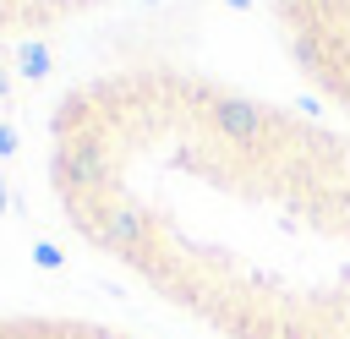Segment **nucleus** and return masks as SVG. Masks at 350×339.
Returning a JSON list of instances; mask_svg holds the SVG:
<instances>
[{"instance_id":"6","label":"nucleus","mask_w":350,"mask_h":339,"mask_svg":"<svg viewBox=\"0 0 350 339\" xmlns=\"http://www.w3.org/2000/svg\"><path fill=\"white\" fill-rule=\"evenodd\" d=\"M0 153H5V159L16 153V131H11V126H0Z\"/></svg>"},{"instance_id":"8","label":"nucleus","mask_w":350,"mask_h":339,"mask_svg":"<svg viewBox=\"0 0 350 339\" xmlns=\"http://www.w3.org/2000/svg\"><path fill=\"white\" fill-rule=\"evenodd\" d=\"M0 60H5V44H0Z\"/></svg>"},{"instance_id":"5","label":"nucleus","mask_w":350,"mask_h":339,"mask_svg":"<svg viewBox=\"0 0 350 339\" xmlns=\"http://www.w3.org/2000/svg\"><path fill=\"white\" fill-rule=\"evenodd\" d=\"M33 257H38V262H44V268H60V246H38V252H33Z\"/></svg>"},{"instance_id":"4","label":"nucleus","mask_w":350,"mask_h":339,"mask_svg":"<svg viewBox=\"0 0 350 339\" xmlns=\"http://www.w3.org/2000/svg\"><path fill=\"white\" fill-rule=\"evenodd\" d=\"M279 339H328V334H317V328H301V323H290Z\"/></svg>"},{"instance_id":"1","label":"nucleus","mask_w":350,"mask_h":339,"mask_svg":"<svg viewBox=\"0 0 350 339\" xmlns=\"http://www.w3.org/2000/svg\"><path fill=\"white\" fill-rule=\"evenodd\" d=\"M49 170H55V186L66 197H93V191L109 186V153H104L98 137H66L55 148V164Z\"/></svg>"},{"instance_id":"7","label":"nucleus","mask_w":350,"mask_h":339,"mask_svg":"<svg viewBox=\"0 0 350 339\" xmlns=\"http://www.w3.org/2000/svg\"><path fill=\"white\" fill-rule=\"evenodd\" d=\"M224 5H252V0H224Z\"/></svg>"},{"instance_id":"9","label":"nucleus","mask_w":350,"mask_h":339,"mask_svg":"<svg viewBox=\"0 0 350 339\" xmlns=\"http://www.w3.org/2000/svg\"><path fill=\"white\" fill-rule=\"evenodd\" d=\"M0 339H11V334H5V328H0Z\"/></svg>"},{"instance_id":"3","label":"nucleus","mask_w":350,"mask_h":339,"mask_svg":"<svg viewBox=\"0 0 350 339\" xmlns=\"http://www.w3.org/2000/svg\"><path fill=\"white\" fill-rule=\"evenodd\" d=\"M16 66H22V77H27V82H38V77L49 71V44H38V38H27V44L16 49Z\"/></svg>"},{"instance_id":"2","label":"nucleus","mask_w":350,"mask_h":339,"mask_svg":"<svg viewBox=\"0 0 350 339\" xmlns=\"http://www.w3.org/2000/svg\"><path fill=\"white\" fill-rule=\"evenodd\" d=\"M208 126L230 148H241V153H262V142H268V109L252 104V98H241V93H219L208 104Z\"/></svg>"}]
</instances>
